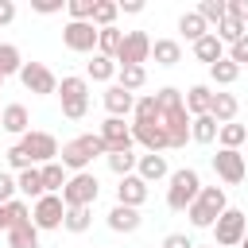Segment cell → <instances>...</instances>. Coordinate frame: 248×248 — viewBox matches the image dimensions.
I'll use <instances>...</instances> for the list:
<instances>
[{
	"mask_svg": "<svg viewBox=\"0 0 248 248\" xmlns=\"http://www.w3.org/2000/svg\"><path fill=\"white\" fill-rule=\"evenodd\" d=\"M147 202V182L140 174H124L116 182V205H128V209H140Z\"/></svg>",
	"mask_w": 248,
	"mask_h": 248,
	"instance_id": "cell-14",
	"label": "cell"
},
{
	"mask_svg": "<svg viewBox=\"0 0 248 248\" xmlns=\"http://www.w3.org/2000/svg\"><path fill=\"white\" fill-rule=\"evenodd\" d=\"M97 155H105V143H101V136L97 132H85V136H74V140H66L62 147H58V163L66 167V170H89V163L97 159Z\"/></svg>",
	"mask_w": 248,
	"mask_h": 248,
	"instance_id": "cell-1",
	"label": "cell"
},
{
	"mask_svg": "<svg viewBox=\"0 0 248 248\" xmlns=\"http://www.w3.org/2000/svg\"><path fill=\"white\" fill-rule=\"evenodd\" d=\"M19 70H23V54H19V46L0 43V81H8V78L19 74Z\"/></svg>",
	"mask_w": 248,
	"mask_h": 248,
	"instance_id": "cell-33",
	"label": "cell"
},
{
	"mask_svg": "<svg viewBox=\"0 0 248 248\" xmlns=\"http://www.w3.org/2000/svg\"><path fill=\"white\" fill-rule=\"evenodd\" d=\"M217 120L205 112V116H190V140H198V143H213L217 140Z\"/></svg>",
	"mask_w": 248,
	"mask_h": 248,
	"instance_id": "cell-31",
	"label": "cell"
},
{
	"mask_svg": "<svg viewBox=\"0 0 248 248\" xmlns=\"http://www.w3.org/2000/svg\"><path fill=\"white\" fill-rule=\"evenodd\" d=\"M236 78H240V66H232L229 58H221V62L209 66V81H213V85H232Z\"/></svg>",
	"mask_w": 248,
	"mask_h": 248,
	"instance_id": "cell-39",
	"label": "cell"
},
{
	"mask_svg": "<svg viewBox=\"0 0 248 248\" xmlns=\"http://www.w3.org/2000/svg\"><path fill=\"white\" fill-rule=\"evenodd\" d=\"M236 112H240V101L232 97V93H213V101H209V116L217 120V124H232L236 120Z\"/></svg>",
	"mask_w": 248,
	"mask_h": 248,
	"instance_id": "cell-20",
	"label": "cell"
},
{
	"mask_svg": "<svg viewBox=\"0 0 248 248\" xmlns=\"http://www.w3.org/2000/svg\"><path fill=\"white\" fill-rule=\"evenodd\" d=\"M151 62V35L147 31H128L120 50H116V66H143Z\"/></svg>",
	"mask_w": 248,
	"mask_h": 248,
	"instance_id": "cell-8",
	"label": "cell"
},
{
	"mask_svg": "<svg viewBox=\"0 0 248 248\" xmlns=\"http://www.w3.org/2000/svg\"><path fill=\"white\" fill-rule=\"evenodd\" d=\"M12 19H16V4L12 0H0V27H8Z\"/></svg>",
	"mask_w": 248,
	"mask_h": 248,
	"instance_id": "cell-50",
	"label": "cell"
},
{
	"mask_svg": "<svg viewBox=\"0 0 248 248\" xmlns=\"http://www.w3.org/2000/svg\"><path fill=\"white\" fill-rule=\"evenodd\" d=\"M116 8H120V12H128V16H140V12H143V0H120Z\"/></svg>",
	"mask_w": 248,
	"mask_h": 248,
	"instance_id": "cell-51",
	"label": "cell"
},
{
	"mask_svg": "<svg viewBox=\"0 0 248 248\" xmlns=\"http://www.w3.org/2000/svg\"><path fill=\"white\" fill-rule=\"evenodd\" d=\"M39 174H43V190H46V194H62V186H66V178H70L58 159H54V163H43Z\"/></svg>",
	"mask_w": 248,
	"mask_h": 248,
	"instance_id": "cell-28",
	"label": "cell"
},
{
	"mask_svg": "<svg viewBox=\"0 0 248 248\" xmlns=\"http://www.w3.org/2000/svg\"><path fill=\"white\" fill-rule=\"evenodd\" d=\"M244 35H248V19H244Z\"/></svg>",
	"mask_w": 248,
	"mask_h": 248,
	"instance_id": "cell-53",
	"label": "cell"
},
{
	"mask_svg": "<svg viewBox=\"0 0 248 248\" xmlns=\"http://www.w3.org/2000/svg\"><path fill=\"white\" fill-rule=\"evenodd\" d=\"M4 155H8V167H12V170H16V174H19V170H27V167H31V159H27V155H23V147H19V143H12V147H8V151H4Z\"/></svg>",
	"mask_w": 248,
	"mask_h": 248,
	"instance_id": "cell-46",
	"label": "cell"
},
{
	"mask_svg": "<svg viewBox=\"0 0 248 248\" xmlns=\"http://www.w3.org/2000/svg\"><path fill=\"white\" fill-rule=\"evenodd\" d=\"M58 97H62V116L66 120H81L89 112V81L85 78H78V74L62 78L58 81Z\"/></svg>",
	"mask_w": 248,
	"mask_h": 248,
	"instance_id": "cell-6",
	"label": "cell"
},
{
	"mask_svg": "<svg viewBox=\"0 0 248 248\" xmlns=\"http://www.w3.org/2000/svg\"><path fill=\"white\" fill-rule=\"evenodd\" d=\"M202 19H205V27H217L221 19H225V0H202L198 8H194Z\"/></svg>",
	"mask_w": 248,
	"mask_h": 248,
	"instance_id": "cell-40",
	"label": "cell"
},
{
	"mask_svg": "<svg viewBox=\"0 0 248 248\" xmlns=\"http://www.w3.org/2000/svg\"><path fill=\"white\" fill-rule=\"evenodd\" d=\"M170 186H167V209H174V213H186L190 209V202L198 198V190H202V178H198V170L194 167H178V170H170V178H167Z\"/></svg>",
	"mask_w": 248,
	"mask_h": 248,
	"instance_id": "cell-3",
	"label": "cell"
},
{
	"mask_svg": "<svg viewBox=\"0 0 248 248\" xmlns=\"http://www.w3.org/2000/svg\"><path fill=\"white\" fill-rule=\"evenodd\" d=\"M27 221H31V205H27L23 198H12V202L0 205V229H4V232L16 229V225H27Z\"/></svg>",
	"mask_w": 248,
	"mask_h": 248,
	"instance_id": "cell-21",
	"label": "cell"
},
{
	"mask_svg": "<svg viewBox=\"0 0 248 248\" xmlns=\"http://www.w3.org/2000/svg\"><path fill=\"white\" fill-rule=\"evenodd\" d=\"M244 140H248V128H244V124H236V120L217 128V143H221V147H229V151H240V147H244Z\"/></svg>",
	"mask_w": 248,
	"mask_h": 248,
	"instance_id": "cell-32",
	"label": "cell"
},
{
	"mask_svg": "<svg viewBox=\"0 0 248 248\" xmlns=\"http://www.w3.org/2000/svg\"><path fill=\"white\" fill-rule=\"evenodd\" d=\"M101 101H105V112H108V116H116V120H124V116H128V112L136 108V93L120 89L116 81H112V85L105 89V97H101Z\"/></svg>",
	"mask_w": 248,
	"mask_h": 248,
	"instance_id": "cell-18",
	"label": "cell"
},
{
	"mask_svg": "<svg viewBox=\"0 0 248 248\" xmlns=\"http://www.w3.org/2000/svg\"><path fill=\"white\" fill-rule=\"evenodd\" d=\"M116 85L128 89V93H136V89L147 85V70H143V66H120V70H116Z\"/></svg>",
	"mask_w": 248,
	"mask_h": 248,
	"instance_id": "cell-35",
	"label": "cell"
},
{
	"mask_svg": "<svg viewBox=\"0 0 248 248\" xmlns=\"http://www.w3.org/2000/svg\"><path fill=\"white\" fill-rule=\"evenodd\" d=\"M31 12H39V16H54V12H62V0H31Z\"/></svg>",
	"mask_w": 248,
	"mask_h": 248,
	"instance_id": "cell-48",
	"label": "cell"
},
{
	"mask_svg": "<svg viewBox=\"0 0 248 248\" xmlns=\"http://www.w3.org/2000/svg\"><path fill=\"white\" fill-rule=\"evenodd\" d=\"M62 43H66V50H74V54H93V50H97V27L70 19V23L62 27Z\"/></svg>",
	"mask_w": 248,
	"mask_h": 248,
	"instance_id": "cell-13",
	"label": "cell"
},
{
	"mask_svg": "<svg viewBox=\"0 0 248 248\" xmlns=\"http://www.w3.org/2000/svg\"><path fill=\"white\" fill-rule=\"evenodd\" d=\"M116 16H120V8H116V0H97L93 4V27L101 31V27H116Z\"/></svg>",
	"mask_w": 248,
	"mask_h": 248,
	"instance_id": "cell-37",
	"label": "cell"
},
{
	"mask_svg": "<svg viewBox=\"0 0 248 248\" xmlns=\"http://www.w3.org/2000/svg\"><path fill=\"white\" fill-rule=\"evenodd\" d=\"M0 128L12 132V136H27V132H31V112H27V105H19V101L4 105V108H0Z\"/></svg>",
	"mask_w": 248,
	"mask_h": 248,
	"instance_id": "cell-16",
	"label": "cell"
},
{
	"mask_svg": "<svg viewBox=\"0 0 248 248\" xmlns=\"http://www.w3.org/2000/svg\"><path fill=\"white\" fill-rule=\"evenodd\" d=\"M132 140H136L143 151H151V155H159L163 147H170V140H167V128H163V124H132Z\"/></svg>",
	"mask_w": 248,
	"mask_h": 248,
	"instance_id": "cell-15",
	"label": "cell"
},
{
	"mask_svg": "<svg viewBox=\"0 0 248 248\" xmlns=\"http://www.w3.org/2000/svg\"><path fill=\"white\" fill-rule=\"evenodd\" d=\"M136 174L151 186V182H159V178H170V167H167V155H151V151H143L140 159H136Z\"/></svg>",
	"mask_w": 248,
	"mask_h": 248,
	"instance_id": "cell-19",
	"label": "cell"
},
{
	"mask_svg": "<svg viewBox=\"0 0 248 248\" xmlns=\"http://www.w3.org/2000/svg\"><path fill=\"white\" fill-rule=\"evenodd\" d=\"M213 170H217V178H221L225 186H240V182L248 178L244 155H240V151H229V147H221V151L213 155Z\"/></svg>",
	"mask_w": 248,
	"mask_h": 248,
	"instance_id": "cell-11",
	"label": "cell"
},
{
	"mask_svg": "<svg viewBox=\"0 0 248 248\" xmlns=\"http://www.w3.org/2000/svg\"><path fill=\"white\" fill-rule=\"evenodd\" d=\"M225 209H229L225 186H202V190H198V198L190 202L186 217H190V225H194V229H213V221H217Z\"/></svg>",
	"mask_w": 248,
	"mask_h": 248,
	"instance_id": "cell-2",
	"label": "cell"
},
{
	"mask_svg": "<svg viewBox=\"0 0 248 248\" xmlns=\"http://www.w3.org/2000/svg\"><path fill=\"white\" fill-rule=\"evenodd\" d=\"M19 147H23V155L31 159V167H43V163H54L58 159V140L50 136V132H27V136H19Z\"/></svg>",
	"mask_w": 248,
	"mask_h": 248,
	"instance_id": "cell-7",
	"label": "cell"
},
{
	"mask_svg": "<svg viewBox=\"0 0 248 248\" xmlns=\"http://www.w3.org/2000/svg\"><path fill=\"white\" fill-rule=\"evenodd\" d=\"M0 89H4V81H0Z\"/></svg>",
	"mask_w": 248,
	"mask_h": 248,
	"instance_id": "cell-56",
	"label": "cell"
},
{
	"mask_svg": "<svg viewBox=\"0 0 248 248\" xmlns=\"http://www.w3.org/2000/svg\"><path fill=\"white\" fill-rule=\"evenodd\" d=\"M209 101H213V89L209 85H190L186 97H182V105H186L190 116H205L209 112Z\"/></svg>",
	"mask_w": 248,
	"mask_h": 248,
	"instance_id": "cell-25",
	"label": "cell"
},
{
	"mask_svg": "<svg viewBox=\"0 0 248 248\" xmlns=\"http://www.w3.org/2000/svg\"><path fill=\"white\" fill-rule=\"evenodd\" d=\"M16 190L23 194V198H31V202H39L46 190H43V174H39V167H27V170H19L16 174Z\"/></svg>",
	"mask_w": 248,
	"mask_h": 248,
	"instance_id": "cell-27",
	"label": "cell"
},
{
	"mask_svg": "<svg viewBox=\"0 0 248 248\" xmlns=\"http://www.w3.org/2000/svg\"><path fill=\"white\" fill-rule=\"evenodd\" d=\"M155 105H159V112H170V108H186V105H182V89H174V85H163V89L155 93Z\"/></svg>",
	"mask_w": 248,
	"mask_h": 248,
	"instance_id": "cell-42",
	"label": "cell"
},
{
	"mask_svg": "<svg viewBox=\"0 0 248 248\" xmlns=\"http://www.w3.org/2000/svg\"><path fill=\"white\" fill-rule=\"evenodd\" d=\"M16 194H19V190H16V174H12V170H0V205L12 202Z\"/></svg>",
	"mask_w": 248,
	"mask_h": 248,
	"instance_id": "cell-47",
	"label": "cell"
},
{
	"mask_svg": "<svg viewBox=\"0 0 248 248\" xmlns=\"http://www.w3.org/2000/svg\"><path fill=\"white\" fill-rule=\"evenodd\" d=\"M244 147H248V140H244Z\"/></svg>",
	"mask_w": 248,
	"mask_h": 248,
	"instance_id": "cell-55",
	"label": "cell"
},
{
	"mask_svg": "<svg viewBox=\"0 0 248 248\" xmlns=\"http://www.w3.org/2000/svg\"><path fill=\"white\" fill-rule=\"evenodd\" d=\"M62 217H66V205H62L58 194H43V198L35 202V209H31V225H35L39 232L62 229Z\"/></svg>",
	"mask_w": 248,
	"mask_h": 248,
	"instance_id": "cell-9",
	"label": "cell"
},
{
	"mask_svg": "<svg viewBox=\"0 0 248 248\" xmlns=\"http://www.w3.org/2000/svg\"><path fill=\"white\" fill-rule=\"evenodd\" d=\"M163 128H167L170 147H186V140H190V112H186V108L163 112Z\"/></svg>",
	"mask_w": 248,
	"mask_h": 248,
	"instance_id": "cell-17",
	"label": "cell"
},
{
	"mask_svg": "<svg viewBox=\"0 0 248 248\" xmlns=\"http://www.w3.org/2000/svg\"><path fill=\"white\" fill-rule=\"evenodd\" d=\"M151 58H155V66H178L182 62L178 39H151Z\"/></svg>",
	"mask_w": 248,
	"mask_h": 248,
	"instance_id": "cell-23",
	"label": "cell"
},
{
	"mask_svg": "<svg viewBox=\"0 0 248 248\" xmlns=\"http://www.w3.org/2000/svg\"><path fill=\"white\" fill-rule=\"evenodd\" d=\"M136 151H112V155H105V163H108V170L116 174V178H124V174H136Z\"/></svg>",
	"mask_w": 248,
	"mask_h": 248,
	"instance_id": "cell-38",
	"label": "cell"
},
{
	"mask_svg": "<svg viewBox=\"0 0 248 248\" xmlns=\"http://www.w3.org/2000/svg\"><path fill=\"white\" fill-rule=\"evenodd\" d=\"M140 209H128V205H112L108 209V229L112 232H136L140 229Z\"/></svg>",
	"mask_w": 248,
	"mask_h": 248,
	"instance_id": "cell-24",
	"label": "cell"
},
{
	"mask_svg": "<svg viewBox=\"0 0 248 248\" xmlns=\"http://www.w3.org/2000/svg\"><path fill=\"white\" fill-rule=\"evenodd\" d=\"M8 248H39V229H35L31 221L8 229Z\"/></svg>",
	"mask_w": 248,
	"mask_h": 248,
	"instance_id": "cell-36",
	"label": "cell"
},
{
	"mask_svg": "<svg viewBox=\"0 0 248 248\" xmlns=\"http://www.w3.org/2000/svg\"><path fill=\"white\" fill-rule=\"evenodd\" d=\"M93 4H97V0H66V12H70V19L89 23V19H93Z\"/></svg>",
	"mask_w": 248,
	"mask_h": 248,
	"instance_id": "cell-44",
	"label": "cell"
},
{
	"mask_svg": "<svg viewBox=\"0 0 248 248\" xmlns=\"http://www.w3.org/2000/svg\"><path fill=\"white\" fill-rule=\"evenodd\" d=\"M116 62L112 58H105V54H93V62H85V81L93 78V81H112L116 78Z\"/></svg>",
	"mask_w": 248,
	"mask_h": 248,
	"instance_id": "cell-30",
	"label": "cell"
},
{
	"mask_svg": "<svg viewBox=\"0 0 248 248\" xmlns=\"http://www.w3.org/2000/svg\"><path fill=\"white\" fill-rule=\"evenodd\" d=\"M132 124H163V112H159V105H155V93H143V97H136Z\"/></svg>",
	"mask_w": 248,
	"mask_h": 248,
	"instance_id": "cell-26",
	"label": "cell"
},
{
	"mask_svg": "<svg viewBox=\"0 0 248 248\" xmlns=\"http://www.w3.org/2000/svg\"><path fill=\"white\" fill-rule=\"evenodd\" d=\"M240 248H248V236H244V240H240Z\"/></svg>",
	"mask_w": 248,
	"mask_h": 248,
	"instance_id": "cell-52",
	"label": "cell"
},
{
	"mask_svg": "<svg viewBox=\"0 0 248 248\" xmlns=\"http://www.w3.org/2000/svg\"><path fill=\"white\" fill-rule=\"evenodd\" d=\"M19 81H23V89L35 93V97H50V93H58V78H54L43 62H23Z\"/></svg>",
	"mask_w": 248,
	"mask_h": 248,
	"instance_id": "cell-10",
	"label": "cell"
},
{
	"mask_svg": "<svg viewBox=\"0 0 248 248\" xmlns=\"http://www.w3.org/2000/svg\"><path fill=\"white\" fill-rule=\"evenodd\" d=\"M163 248H194V240H190L186 232H170V236L163 240Z\"/></svg>",
	"mask_w": 248,
	"mask_h": 248,
	"instance_id": "cell-49",
	"label": "cell"
},
{
	"mask_svg": "<svg viewBox=\"0 0 248 248\" xmlns=\"http://www.w3.org/2000/svg\"><path fill=\"white\" fill-rule=\"evenodd\" d=\"M213 35H217L221 43H229V46H232L236 39H244V23H240V19H229V16H225V19L217 23V31H213Z\"/></svg>",
	"mask_w": 248,
	"mask_h": 248,
	"instance_id": "cell-41",
	"label": "cell"
},
{
	"mask_svg": "<svg viewBox=\"0 0 248 248\" xmlns=\"http://www.w3.org/2000/svg\"><path fill=\"white\" fill-rule=\"evenodd\" d=\"M89 221H93V213H89V209H66L62 229H66V232H85V229H89Z\"/></svg>",
	"mask_w": 248,
	"mask_h": 248,
	"instance_id": "cell-43",
	"label": "cell"
},
{
	"mask_svg": "<svg viewBox=\"0 0 248 248\" xmlns=\"http://www.w3.org/2000/svg\"><path fill=\"white\" fill-rule=\"evenodd\" d=\"M194 58H198V62H205V66H213V62H221V58H225V43L209 31V35H202V39L194 43Z\"/></svg>",
	"mask_w": 248,
	"mask_h": 248,
	"instance_id": "cell-22",
	"label": "cell"
},
{
	"mask_svg": "<svg viewBox=\"0 0 248 248\" xmlns=\"http://www.w3.org/2000/svg\"><path fill=\"white\" fill-rule=\"evenodd\" d=\"M244 236H248V213L229 205V209L213 221V248H240Z\"/></svg>",
	"mask_w": 248,
	"mask_h": 248,
	"instance_id": "cell-5",
	"label": "cell"
},
{
	"mask_svg": "<svg viewBox=\"0 0 248 248\" xmlns=\"http://www.w3.org/2000/svg\"><path fill=\"white\" fill-rule=\"evenodd\" d=\"M194 248H202V244H194ZM205 248H213V244H205Z\"/></svg>",
	"mask_w": 248,
	"mask_h": 248,
	"instance_id": "cell-54",
	"label": "cell"
},
{
	"mask_svg": "<svg viewBox=\"0 0 248 248\" xmlns=\"http://www.w3.org/2000/svg\"><path fill=\"white\" fill-rule=\"evenodd\" d=\"M225 58H229L232 66H240V70H244V66H248V35H244V39H236V43L229 46V54H225Z\"/></svg>",
	"mask_w": 248,
	"mask_h": 248,
	"instance_id": "cell-45",
	"label": "cell"
},
{
	"mask_svg": "<svg viewBox=\"0 0 248 248\" xmlns=\"http://www.w3.org/2000/svg\"><path fill=\"white\" fill-rule=\"evenodd\" d=\"M101 143H105V155H112V151H132L136 147V140H132V124H124V120H116V116H105V124H101Z\"/></svg>",
	"mask_w": 248,
	"mask_h": 248,
	"instance_id": "cell-12",
	"label": "cell"
},
{
	"mask_svg": "<svg viewBox=\"0 0 248 248\" xmlns=\"http://www.w3.org/2000/svg\"><path fill=\"white\" fill-rule=\"evenodd\" d=\"M120 43H124V31H120V27H101V31H97V54H105V58H112V62H116Z\"/></svg>",
	"mask_w": 248,
	"mask_h": 248,
	"instance_id": "cell-29",
	"label": "cell"
},
{
	"mask_svg": "<svg viewBox=\"0 0 248 248\" xmlns=\"http://www.w3.org/2000/svg\"><path fill=\"white\" fill-rule=\"evenodd\" d=\"M97 194H101V182H97V174L93 170H78V174H70L66 178V186H62V205L66 209H89L93 202H97Z\"/></svg>",
	"mask_w": 248,
	"mask_h": 248,
	"instance_id": "cell-4",
	"label": "cell"
},
{
	"mask_svg": "<svg viewBox=\"0 0 248 248\" xmlns=\"http://www.w3.org/2000/svg\"><path fill=\"white\" fill-rule=\"evenodd\" d=\"M178 31H182V39H190V43H198L202 35H209V27H205V19H202L198 12H182V16H178Z\"/></svg>",
	"mask_w": 248,
	"mask_h": 248,
	"instance_id": "cell-34",
	"label": "cell"
}]
</instances>
